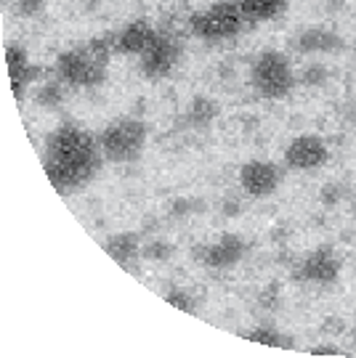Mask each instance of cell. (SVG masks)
I'll return each instance as SVG.
<instances>
[{
  "label": "cell",
  "mask_w": 356,
  "mask_h": 358,
  "mask_svg": "<svg viewBox=\"0 0 356 358\" xmlns=\"http://www.w3.org/2000/svg\"><path fill=\"white\" fill-rule=\"evenodd\" d=\"M104 162L99 138L83 125L64 122L46 138L43 165L56 192H77L96 178Z\"/></svg>",
  "instance_id": "cell-1"
},
{
  "label": "cell",
  "mask_w": 356,
  "mask_h": 358,
  "mask_svg": "<svg viewBox=\"0 0 356 358\" xmlns=\"http://www.w3.org/2000/svg\"><path fill=\"white\" fill-rule=\"evenodd\" d=\"M115 53V38H93L80 48H69L56 56V80L69 88H96L107 80V64Z\"/></svg>",
  "instance_id": "cell-2"
},
{
  "label": "cell",
  "mask_w": 356,
  "mask_h": 358,
  "mask_svg": "<svg viewBox=\"0 0 356 358\" xmlns=\"http://www.w3.org/2000/svg\"><path fill=\"white\" fill-rule=\"evenodd\" d=\"M146 136H149V130L136 117H120L115 122H109L99 136L104 159L117 162V165L136 162L146 146Z\"/></svg>",
  "instance_id": "cell-3"
},
{
  "label": "cell",
  "mask_w": 356,
  "mask_h": 358,
  "mask_svg": "<svg viewBox=\"0 0 356 358\" xmlns=\"http://www.w3.org/2000/svg\"><path fill=\"white\" fill-rule=\"evenodd\" d=\"M245 24L247 22L242 16L237 0H218L189 19L191 35L205 43H224V40L237 38Z\"/></svg>",
  "instance_id": "cell-4"
},
{
  "label": "cell",
  "mask_w": 356,
  "mask_h": 358,
  "mask_svg": "<svg viewBox=\"0 0 356 358\" xmlns=\"http://www.w3.org/2000/svg\"><path fill=\"white\" fill-rule=\"evenodd\" d=\"M250 83L258 96L280 101L285 96H290V90L295 85V72L290 59L282 51H263L253 62L250 69Z\"/></svg>",
  "instance_id": "cell-5"
},
{
  "label": "cell",
  "mask_w": 356,
  "mask_h": 358,
  "mask_svg": "<svg viewBox=\"0 0 356 358\" xmlns=\"http://www.w3.org/2000/svg\"><path fill=\"white\" fill-rule=\"evenodd\" d=\"M178 62H181V43L173 35L157 32L152 43L139 56V69L141 75L149 80H163L176 69Z\"/></svg>",
  "instance_id": "cell-6"
},
{
  "label": "cell",
  "mask_w": 356,
  "mask_h": 358,
  "mask_svg": "<svg viewBox=\"0 0 356 358\" xmlns=\"http://www.w3.org/2000/svg\"><path fill=\"white\" fill-rule=\"evenodd\" d=\"M285 180V167L277 162H266V159H253L240 167V186L245 194H250L255 199H266Z\"/></svg>",
  "instance_id": "cell-7"
},
{
  "label": "cell",
  "mask_w": 356,
  "mask_h": 358,
  "mask_svg": "<svg viewBox=\"0 0 356 358\" xmlns=\"http://www.w3.org/2000/svg\"><path fill=\"white\" fill-rule=\"evenodd\" d=\"M245 242H242L240 234H221L216 242L200 244L194 250V260L205 266V268L213 271H226L231 266H237L242 257H245Z\"/></svg>",
  "instance_id": "cell-8"
},
{
  "label": "cell",
  "mask_w": 356,
  "mask_h": 358,
  "mask_svg": "<svg viewBox=\"0 0 356 358\" xmlns=\"http://www.w3.org/2000/svg\"><path fill=\"white\" fill-rule=\"evenodd\" d=\"M327 159H330V146L324 143L322 136H311V133L293 138L285 149V165L298 173L319 170L327 165Z\"/></svg>",
  "instance_id": "cell-9"
},
{
  "label": "cell",
  "mask_w": 356,
  "mask_h": 358,
  "mask_svg": "<svg viewBox=\"0 0 356 358\" xmlns=\"http://www.w3.org/2000/svg\"><path fill=\"white\" fill-rule=\"evenodd\" d=\"M303 282L311 284H332L341 276V257L335 255L330 247H317L314 252H308L301 266Z\"/></svg>",
  "instance_id": "cell-10"
},
{
  "label": "cell",
  "mask_w": 356,
  "mask_h": 358,
  "mask_svg": "<svg viewBox=\"0 0 356 358\" xmlns=\"http://www.w3.org/2000/svg\"><path fill=\"white\" fill-rule=\"evenodd\" d=\"M6 66H8V77H11L13 96H16V101H22L27 93V85L38 77V69L29 62V53H27L25 45H19V43L6 45Z\"/></svg>",
  "instance_id": "cell-11"
},
{
  "label": "cell",
  "mask_w": 356,
  "mask_h": 358,
  "mask_svg": "<svg viewBox=\"0 0 356 358\" xmlns=\"http://www.w3.org/2000/svg\"><path fill=\"white\" fill-rule=\"evenodd\" d=\"M157 35V29L152 27V22L146 19H136L125 24V29L115 35V53H133V56H141L144 48L149 45Z\"/></svg>",
  "instance_id": "cell-12"
},
{
  "label": "cell",
  "mask_w": 356,
  "mask_h": 358,
  "mask_svg": "<svg viewBox=\"0 0 356 358\" xmlns=\"http://www.w3.org/2000/svg\"><path fill=\"white\" fill-rule=\"evenodd\" d=\"M298 51L301 53H335L343 51V38L335 35L327 27H311L298 35Z\"/></svg>",
  "instance_id": "cell-13"
},
{
  "label": "cell",
  "mask_w": 356,
  "mask_h": 358,
  "mask_svg": "<svg viewBox=\"0 0 356 358\" xmlns=\"http://www.w3.org/2000/svg\"><path fill=\"white\" fill-rule=\"evenodd\" d=\"M242 16L247 24H261V22H271L287 11L290 0H237Z\"/></svg>",
  "instance_id": "cell-14"
},
{
  "label": "cell",
  "mask_w": 356,
  "mask_h": 358,
  "mask_svg": "<svg viewBox=\"0 0 356 358\" xmlns=\"http://www.w3.org/2000/svg\"><path fill=\"white\" fill-rule=\"evenodd\" d=\"M104 247H107V252L115 257V263H120V266H128V263H130V260H136V255L141 252L139 234H133V231L109 236Z\"/></svg>",
  "instance_id": "cell-15"
},
{
  "label": "cell",
  "mask_w": 356,
  "mask_h": 358,
  "mask_svg": "<svg viewBox=\"0 0 356 358\" xmlns=\"http://www.w3.org/2000/svg\"><path fill=\"white\" fill-rule=\"evenodd\" d=\"M218 115H221V106L216 99H207V96H197L186 109V120L194 128H207Z\"/></svg>",
  "instance_id": "cell-16"
},
{
  "label": "cell",
  "mask_w": 356,
  "mask_h": 358,
  "mask_svg": "<svg viewBox=\"0 0 356 358\" xmlns=\"http://www.w3.org/2000/svg\"><path fill=\"white\" fill-rule=\"evenodd\" d=\"M242 337H247L250 343H261V345L293 348L287 337H282L280 332H274V329H268V327H258V329H250V332H242Z\"/></svg>",
  "instance_id": "cell-17"
},
{
  "label": "cell",
  "mask_w": 356,
  "mask_h": 358,
  "mask_svg": "<svg viewBox=\"0 0 356 358\" xmlns=\"http://www.w3.org/2000/svg\"><path fill=\"white\" fill-rule=\"evenodd\" d=\"M64 83L62 80H53V83H46L43 88L38 90V103L40 106H59L64 96Z\"/></svg>",
  "instance_id": "cell-18"
},
{
  "label": "cell",
  "mask_w": 356,
  "mask_h": 358,
  "mask_svg": "<svg viewBox=\"0 0 356 358\" xmlns=\"http://www.w3.org/2000/svg\"><path fill=\"white\" fill-rule=\"evenodd\" d=\"M165 300L173 308L184 310V313H197V303H194V297H191L186 289H167Z\"/></svg>",
  "instance_id": "cell-19"
},
{
  "label": "cell",
  "mask_w": 356,
  "mask_h": 358,
  "mask_svg": "<svg viewBox=\"0 0 356 358\" xmlns=\"http://www.w3.org/2000/svg\"><path fill=\"white\" fill-rule=\"evenodd\" d=\"M170 255H173V247L165 242H149L146 247H144V257L146 260H170Z\"/></svg>",
  "instance_id": "cell-20"
},
{
  "label": "cell",
  "mask_w": 356,
  "mask_h": 358,
  "mask_svg": "<svg viewBox=\"0 0 356 358\" xmlns=\"http://www.w3.org/2000/svg\"><path fill=\"white\" fill-rule=\"evenodd\" d=\"M46 0H16V11L22 16H35V13L43 11Z\"/></svg>",
  "instance_id": "cell-21"
},
{
  "label": "cell",
  "mask_w": 356,
  "mask_h": 358,
  "mask_svg": "<svg viewBox=\"0 0 356 358\" xmlns=\"http://www.w3.org/2000/svg\"><path fill=\"white\" fill-rule=\"evenodd\" d=\"M311 353H314V356H341L343 350H341V348H314Z\"/></svg>",
  "instance_id": "cell-22"
}]
</instances>
